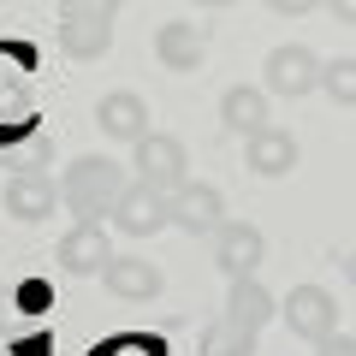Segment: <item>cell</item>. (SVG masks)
Here are the masks:
<instances>
[{"label": "cell", "instance_id": "obj_9", "mask_svg": "<svg viewBox=\"0 0 356 356\" xmlns=\"http://www.w3.org/2000/svg\"><path fill=\"white\" fill-rule=\"evenodd\" d=\"M95 125H102V137L125 143V149H137L143 137H149V102H143L137 89H107L102 102H95Z\"/></svg>", "mask_w": 356, "mask_h": 356}, {"label": "cell", "instance_id": "obj_5", "mask_svg": "<svg viewBox=\"0 0 356 356\" xmlns=\"http://www.w3.org/2000/svg\"><path fill=\"white\" fill-rule=\"evenodd\" d=\"M166 220H172L178 232H191V238H214V232L226 226V196H220L214 184H202V178H184V184L166 196Z\"/></svg>", "mask_w": 356, "mask_h": 356}, {"label": "cell", "instance_id": "obj_22", "mask_svg": "<svg viewBox=\"0 0 356 356\" xmlns=\"http://www.w3.org/2000/svg\"><path fill=\"white\" fill-rule=\"evenodd\" d=\"M344 273H350V285H356V250H350V255H344Z\"/></svg>", "mask_w": 356, "mask_h": 356}, {"label": "cell", "instance_id": "obj_14", "mask_svg": "<svg viewBox=\"0 0 356 356\" xmlns=\"http://www.w3.org/2000/svg\"><path fill=\"white\" fill-rule=\"evenodd\" d=\"M220 125L232 131V137H255V131L273 125V113H267V89L261 83H232L226 95H220Z\"/></svg>", "mask_w": 356, "mask_h": 356}, {"label": "cell", "instance_id": "obj_10", "mask_svg": "<svg viewBox=\"0 0 356 356\" xmlns=\"http://www.w3.org/2000/svg\"><path fill=\"white\" fill-rule=\"evenodd\" d=\"M0 202H6V214H13V220H30V226H42V220L60 208V178H48V172H36V166H24V172L6 178Z\"/></svg>", "mask_w": 356, "mask_h": 356}, {"label": "cell", "instance_id": "obj_7", "mask_svg": "<svg viewBox=\"0 0 356 356\" xmlns=\"http://www.w3.org/2000/svg\"><path fill=\"white\" fill-rule=\"evenodd\" d=\"M107 261H113V238L102 220H77L60 238V273H72V280H102Z\"/></svg>", "mask_w": 356, "mask_h": 356}, {"label": "cell", "instance_id": "obj_15", "mask_svg": "<svg viewBox=\"0 0 356 356\" xmlns=\"http://www.w3.org/2000/svg\"><path fill=\"white\" fill-rule=\"evenodd\" d=\"M243 166H250L255 178H285L297 166V137H291V131H280V125L243 137Z\"/></svg>", "mask_w": 356, "mask_h": 356}, {"label": "cell", "instance_id": "obj_16", "mask_svg": "<svg viewBox=\"0 0 356 356\" xmlns=\"http://www.w3.org/2000/svg\"><path fill=\"white\" fill-rule=\"evenodd\" d=\"M273 315H280V303H273V291L261 285V273H255V280H232V297H226V321H238V327L261 332Z\"/></svg>", "mask_w": 356, "mask_h": 356}, {"label": "cell", "instance_id": "obj_18", "mask_svg": "<svg viewBox=\"0 0 356 356\" xmlns=\"http://www.w3.org/2000/svg\"><path fill=\"white\" fill-rule=\"evenodd\" d=\"M321 95L339 107H356V60L339 54V60H321Z\"/></svg>", "mask_w": 356, "mask_h": 356}, {"label": "cell", "instance_id": "obj_3", "mask_svg": "<svg viewBox=\"0 0 356 356\" xmlns=\"http://www.w3.org/2000/svg\"><path fill=\"white\" fill-rule=\"evenodd\" d=\"M261 89L267 95H285V102H303L309 89H321V54L309 42H280L261 60Z\"/></svg>", "mask_w": 356, "mask_h": 356}, {"label": "cell", "instance_id": "obj_12", "mask_svg": "<svg viewBox=\"0 0 356 356\" xmlns=\"http://www.w3.org/2000/svg\"><path fill=\"white\" fill-rule=\"evenodd\" d=\"M154 60H161L166 72H202V60H208V30H202V24H184V18L161 24V30H154Z\"/></svg>", "mask_w": 356, "mask_h": 356}, {"label": "cell", "instance_id": "obj_1", "mask_svg": "<svg viewBox=\"0 0 356 356\" xmlns=\"http://www.w3.org/2000/svg\"><path fill=\"white\" fill-rule=\"evenodd\" d=\"M119 191H125V172H119V161H107V154H83V161H72L60 172V202L72 208L77 220H107L119 202Z\"/></svg>", "mask_w": 356, "mask_h": 356}, {"label": "cell", "instance_id": "obj_23", "mask_svg": "<svg viewBox=\"0 0 356 356\" xmlns=\"http://www.w3.org/2000/svg\"><path fill=\"white\" fill-rule=\"evenodd\" d=\"M191 6H232V0H191Z\"/></svg>", "mask_w": 356, "mask_h": 356}, {"label": "cell", "instance_id": "obj_17", "mask_svg": "<svg viewBox=\"0 0 356 356\" xmlns=\"http://www.w3.org/2000/svg\"><path fill=\"white\" fill-rule=\"evenodd\" d=\"M255 344H261V332L238 327V321H226V315L202 332V356H255Z\"/></svg>", "mask_w": 356, "mask_h": 356}, {"label": "cell", "instance_id": "obj_2", "mask_svg": "<svg viewBox=\"0 0 356 356\" xmlns=\"http://www.w3.org/2000/svg\"><path fill=\"white\" fill-rule=\"evenodd\" d=\"M119 0H60V42L72 60H102L113 42Z\"/></svg>", "mask_w": 356, "mask_h": 356}, {"label": "cell", "instance_id": "obj_21", "mask_svg": "<svg viewBox=\"0 0 356 356\" xmlns=\"http://www.w3.org/2000/svg\"><path fill=\"white\" fill-rule=\"evenodd\" d=\"M321 6H327L339 24H356V0H321Z\"/></svg>", "mask_w": 356, "mask_h": 356}, {"label": "cell", "instance_id": "obj_8", "mask_svg": "<svg viewBox=\"0 0 356 356\" xmlns=\"http://www.w3.org/2000/svg\"><path fill=\"white\" fill-rule=\"evenodd\" d=\"M267 261V238L255 226H243V220H226V226L214 232V267L226 273V280H255Z\"/></svg>", "mask_w": 356, "mask_h": 356}, {"label": "cell", "instance_id": "obj_6", "mask_svg": "<svg viewBox=\"0 0 356 356\" xmlns=\"http://www.w3.org/2000/svg\"><path fill=\"white\" fill-rule=\"evenodd\" d=\"M280 321L303 344H321V339L339 332V303H332V291H321V285H297V291L280 303Z\"/></svg>", "mask_w": 356, "mask_h": 356}, {"label": "cell", "instance_id": "obj_20", "mask_svg": "<svg viewBox=\"0 0 356 356\" xmlns=\"http://www.w3.org/2000/svg\"><path fill=\"white\" fill-rule=\"evenodd\" d=\"M267 6H273V13H285V18H303V13H315L321 0H267Z\"/></svg>", "mask_w": 356, "mask_h": 356}, {"label": "cell", "instance_id": "obj_11", "mask_svg": "<svg viewBox=\"0 0 356 356\" xmlns=\"http://www.w3.org/2000/svg\"><path fill=\"white\" fill-rule=\"evenodd\" d=\"M107 220H113L125 238H154V232L166 226V196H161V191H149V184H125Z\"/></svg>", "mask_w": 356, "mask_h": 356}, {"label": "cell", "instance_id": "obj_4", "mask_svg": "<svg viewBox=\"0 0 356 356\" xmlns=\"http://www.w3.org/2000/svg\"><path fill=\"white\" fill-rule=\"evenodd\" d=\"M137 184H149V191H161V196H172L184 178H191V149L178 137H166V131H149V137L137 143Z\"/></svg>", "mask_w": 356, "mask_h": 356}, {"label": "cell", "instance_id": "obj_19", "mask_svg": "<svg viewBox=\"0 0 356 356\" xmlns=\"http://www.w3.org/2000/svg\"><path fill=\"white\" fill-rule=\"evenodd\" d=\"M315 356H356V339L332 332V339H321V344H315Z\"/></svg>", "mask_w": 356, "mask_h": 356}, {"label": "cell", "instance_id": "obj_13", "mask_svg": "<svg viewBox=\"0 0 356 356\" xmlns=\"http://www.w3.org/2000/svg\"><path fill=\"white\" fill-rule=\"evenodd\" d=\"M102 285L113 297H125V303H154V297H161V267H154L149 255H113V261L102 267Z\"/></svg>", "mask_w": 356, "mask_h": 356}]
</instances>
